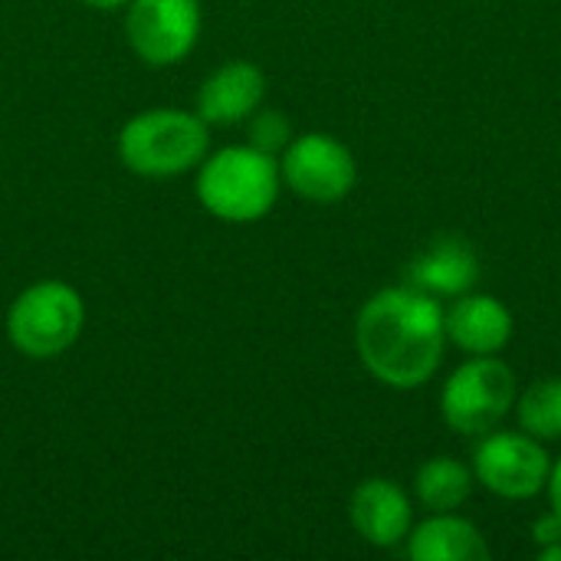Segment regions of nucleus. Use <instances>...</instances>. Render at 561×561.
Segmentation results:
<instances>
[{
    "label": "nucleus",
    "instance_id": "39448f33",
    "mask_svg": "<svg viewBox=\"0 0 561 561\" xmlns=\"http://www.w3.org/2000/svg\"><path fill=\"white\" fill-rule=\"evenodd\" d=\"M516 371L500 355H470L440 391V414L454 434L483 437L516 408Z\"/></svg>",
    "mask_w": 561,
    "mask_h": 561
},
{
    "label": "nucleus",
    "instance_id": "6ab92c4d",
    "mask_svg": "<svg viewBox=\"0 0 561 561\" xmlns=\"http://www.w3.org/2000/svg\"><path fill=\"white\" fill-rule=\"evenodd\" d=\"M82 3L92 10H118V7H128L131 0H82Z\"/></svg>",
    "mask_w": 561,
    "mask_h": 561
},
{
    "label": "nucleus",
    "instance_id": "a211bd4d",
    "mask_svg": "<svg viewBox=\"0 0 561 561\" xmlns=\"http://www.w3.org/2000/svg\"><path fill=\"white\" fill-rule=\"evenodd\" d=\"M549 503H552V513L561 519V457L552 463V473H549Z\"/></svg>",
    "mask_w": 561,
    "mask_h": 561
},
{
    "label": "nucleus",
    "instance_id": "f257e3e1",
    "mask_svg": "<svg viewBox=\"0 0 561 561\" xmlns=\"http://www.w3.org/2000/svg\"><path fill=\"white\" fill-rule=\"evenodd\" d=\"M444 345L447 329L440 299L408 283L375 293L355 319L362 365L398 391L427 385L444 362Z\"/></svg>",
    "mask_w": 561,
    "mask_h": 561
},
{
    "label": "nucleus",
    "instance_id": "9b49d317",
    "mask_svg": "<svg viewBox=\"0 0 561 561\" xmlns=\"http://www.w3.org/2000/svg\"><path fill=\"white\" fill-rule=\"evenodd\" d=\"M447 342L467 355H500L513 342V312L486 293H463L444 312Z\"/></svg>",
    "mask_w": 561,
    "mask_h": 561
},
{
    "label": "nucleus",
    "instance_id": "1a4fd4ad",
    "mask_svg": "<svg viewBox=\"0 0 561 561\" xmlns=\"http://www.w3.org/2000/svg\"><path fill=\"white\" fill-rule=\"evenodd\" d=\"M348 519L368 546L394 549V546L408 542V536L414 529V506H411L408 493L401 490V483L371 477L355 486V493L348 500Z\"/></svg>",
    "mask_w": 561,
    "mask_h": 561
},
{
    "label": "nucleus",
    "instance_id": "2eb2a0df",
    "mask_svg": "<svg viewBox=\"0 0 561 561\" xmlns=\"http://www.w3.org/2000/svg\"><path fill=\"white\" fill-rule=\"evenodd\" d=\"M519 431L536 440H561V378H542L516 398Z\"/></svg>",
    "mask_w": 561,
    "mask_h": 561
},
{
    "label": "nucleus",
    "instance_id": "f3484780",
    "mask_svg": "<svg viewBox=\"0 0 561 561\" xmlns=\"http://www.w3.org/2000/svg\"><path fill=\"white\" fill-rule=\"evenodd\" d=\"M533 539H536V546H539V549L561 542L559 516H556V513H546V516H539V519H536V526H533Z\"/></svg>",
    "mask_w": 561,
    "mask_h": 561
},
{
    "label": "nucleus",
    "instance_id": "4468645a",
    "mask_svg": "<svg viewBox=\"0 0 561 561\" xmlns=\"http://www.w3.org/2000/svg\"><path fill=\"white\" fill-rule=\"evenodd\" d=\"M414 493L431 513H457L473 493V470L454 457H431L414 477Z\"/></svg>",
    "mask_w": 561,
    "mask_h": 561
},
{
    "label": "nucleus",
    "instance_id": "aec40b11",
    "mask_svg": "<svg viewBox=\"0 0 561 561\" xmlns=\"http://www.w3.org/2000/svg\"><path fill=\"white\" fill-rule=\"evenodd\" d=\"M539 559H542V561H561V542H556V546H546V549H539Z\"/></svg>",
    "mask_w": 561,
    "mask_h": 561
},
{
    "label": "nucleus",
    "instance_id": "7ed1b4c3",
    "mask_svg": "<svg viewBox=\"0 0 561 561\" xmlns=\"http://www.w3.org/2000/svg\"><path fill=\"white\" fill-rule=\"evenodd\" d=\"M210 151V125L184 108H145L118 131V161L148 181L194 171Z\"/></svg>",
    "mask_w": 561,
    "mask_h": 561
},
{
    "label": "nucleus",
    "instance_id": "423d86ee",
    "mask_svg": "<svg viewBox=\"0 0 561 561\" xmlns=\"http://www.w3.org/2000/svg\"><path fill=\"white\" fill-rule=\"evenodd\" d=\"M552 460L526 431H490L473 450V480L500 500H533L549 486Z\"/></svg>",
    "mask_w": 561,
    "mask_h": 561
},
{
    "label": "nucleus",
    "instance_id": "9d476101",
    "mask_svg": "<svg viewBox=\"0 0 561 561\" xmlns=\"http://www.w3.org/2000/svg\"><path fill=\"white\" fill-rule=\"evenodd\" d=\"M266 95V76L256 62L230 59L214 69L197 89V115L210 128H230L247 122Z\"/></svg>",
    "mask_w": 561,
    "mask_h": 561
},
{
    "label": "nucleus",
    "instance_id": "f8f14e48",
    "mask_svg": "<svg viewBox=\"0 0 561 561\" xmlns=\"http://www.w3.org/2000/svg\"><path fill=\"white\" fill-rule=\"evenodd\" d=\"M480 279V256L463 237H437L404 270V283L431 296H463Z\"/></svg>",
    "mask_w": 561,
    "mask_h": 561
},
{
    "label": "nucleus",
    "instance_id": "0eeeda50",
    "mask_svg": "<svg viewBox=\"0 0 561 561\" xmlns=\"http://www.w3.org/2000/svg\"><path fill=\"white\" fill-rule=\"evenodd\" d=\"M279 174L296 197L309 204H339L352 194L358 164L345 141L325 131H309L286 145Z\"/></svg>",
    "mask_w": 561,
    "mask_h": 561
},
{
    "label": "nucleus",
    "instance_id": "ddd939ff",
    "mask_svg": "<svg viewBox=\"0 0 561 561\" xmlns=\"http://www.w3.org/2000/svg\"><path fill=\"white\" fill-rule=\"evenodd\" d=\"M408 559L414 561H486V536L457 513H431L408 536Z\"/></svg>",
    "mask_w": 561,
    "mask_h": 561
},
{
    "label": "nucleus",
    "instance_id": "20e7f679",
    "mask_svg": "<svg viewBox=\"0 0 561 561\" xmlns=\"http://www.w3.org/2000/svg\"><path fill=\"white\" fill-rule=\"evenodd\" d=\"M85 325L82 296L62 279L26 286L7 312V339L23 358L49 362L69 352Z\"/></svg>",
    "mask_w": 561,
    "mask_h": 561
},
{
    "label": "nucleus",
    "instance_id": "6e6552de",
    "mask_svg": "<svg viewBox=\"0 0 561 561\" xmlns=\"http://www.w3.org/2000/svg\"><path fill=\"white\" fill-rule=\"evenodd\" d=\"M201 0H131L125 13V36L145 66H174L197 46Z\"/></svg>",
    "mask_w": 561,
    "mask_h": 561
},
{
    "label": "nucleus",
    "instance_id": "f03ea898",
    "mask_svg": "<svg viewBox=\"0 0 561 561\" xmlns=\"http://www.w3.org/2000/svg\"><path fill=\"white\" fill-rule=\"evenodd\" d=\"M283 191V174L276 154H266L253 145H227L207 151L197 164L194 194L201 207L224 224H253L263 220Z\"/></svg>",
    "mask_w": 561,
    "mask_h": 561
},
{
    "label": "nucleus",
    "instance_id": "dca6fc26",
    "mask_svg": "<svg viewBox=\"0 0 561 561\" xmlns=\"http://www.w3.org/2000/svg\"><path fill=\"white\" fill-rule=\"evenodd\" d=\"M247 138H250L253 148H260L266 154H283L286 145L293 141V125L276 108H256L247 118Z\"/></svg>",
    "mask_w": 561,
    "mask_h": 561
}]
</instances>
